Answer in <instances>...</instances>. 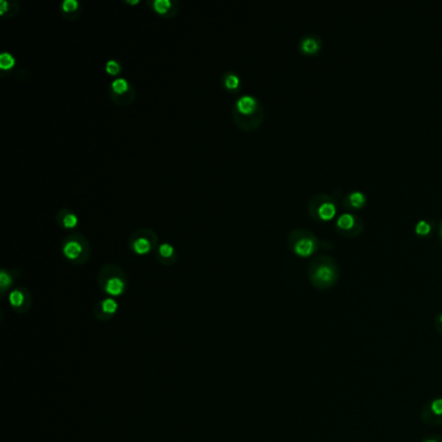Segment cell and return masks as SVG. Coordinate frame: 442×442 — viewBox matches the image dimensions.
I'll list each match as a JSON object with an SVG mask.
<instances>
[{
	"label": "cell",
	"instance_id": "obj_1",
	"mask_svg": "<svg viewBox=\"0 0 442 442\" xmlns=\"http://www.w3.org/2000/svg\"><path fill=\"white\" fill-rule=\"evenodd\" d=\"M314 279H315L318 283H320V284H327V285L332 284V283L336 280L335 267L331 265H327V263L319 265L315 270Z\"/></svg>",
	"mask_w": 442,
	"mask_h": 442
},
{
	"label": "cell",
	"instance_id": "obj_2",
	"mask_svg": "<svg viewBox=\"0 0 442 442\" xmlns=\"http://www.w3.org/2000/svg\"><path fill=\"white\" fill-rule=\"evenodd\" d=\"M315 246L316 243L314 237H301L294 244V250H296L297 254L305 257L310 256L315 250Z\"/></svg>",
	"mask_w": 442,
	"mask_h": 442
},
{
	"label": "cell",
	"instance_id": "obj_3",
	"mask_svg": "<svg viewBox=\"0 0 442 442\" xmlns=\"http://www.w3.org/2000/svg\"><path fill=\"white\" fill-rule=\"evenodd\" d=\"M336 212H337V208L332 201L322 202L318 208V214L322 219H332L336 215Z\"/></svg>",
	"mask_w": 442,
	"mask_h": 442
},
{
	"label": "cell",
	"instance_id": "obj_4",
	"mask_svg": "<svg viewBox=\"0 0 442 442\" xmlns=\"http://www.w3.org/2000/svg\"><path fill=\"white\" fill-rule=\"evenodd\" d=\"M301 48L306 54H315L320 48L319 39L315 38V37H306L301 42Z\"/></svg>",
	"mask_w": 442,
	"mask_h": 442
},
{
	"label": "cell",
	"instance_id": "obj_5",
	"mask_svg": "<svg viewBox=\"0 0 442 442\" xmlns=\"http://www.w3.org/2000/svg\"><path fill=\"white\" fill-rule=\"evenodd\" d=\"M123 288H125L123 281L118 278L109 279L107 281V284H105V291L112 294V296H120L123 292Z\"/></svg>",
	"mask_w": 442,
	"mask_h": 442
},
{
	"label": "cell",
	"instance_id": "obj_6",
	"mask_svg": "<svg viewBox=\"0 0 442 442\" xmlns=\"http://www.w3.org/2000/svg\"><path fill=\"white\" fill-rule=\"evenodd\" d=\"M256 99L253 98V96L249 95H245L243 98L239 99L237 101V108L240 109V112L243 113H252L254 111V108H256Z\"/></svg>",
	"mask_w": 442,
	"mask_h": 442
},
{
	"label": "cell",
	"instance_id": "obj_7",
	"mask_svg": "<svg viewBox=\"0 0 442 442\" xmlns=\"http://www.w3.org/2000/svg\"><path fill=\"white\" fill-rule=\"evenodd\" d=\"M82 252V246L81 244L77 243L74 240H70L68 241L65 245H64V253H65V256L69 257V258H77V257L81 254Z\"/></svg>",
	"mask_w": 442,
	"mask_h": 442
},
{
	"label": "cell",
	"instance_id": "obj_8",
	"mask_svg": "<svg viewBox=\"0 0 442 442\" xmlns=\"http://www.w3.org/2000/svg\"><path fill=\"white\" fill-rule=\"evenodd\" d=\"M355 224V217L351 213H342L337 218V226L342 230H350Z\"/></svg>",
	"mask_w": 442,
	"mask_h": 442
},
{
	"label": "cell",
	"instance_id": "obj_9",
	"mask_svg": "<svg viewBox=\"0 0 442 442\" xmlns=\"http://www.w3.org/2000/svg\"><path fill=\"white\" fill-rule=\"evenodd\" d=\"M349 202H350V205L354 206V208H360V206H363L366 204V196L360 191H353L349 195Z\"/></svg>",
	"mask_w": 442,
	"mask_h": 442
},
{
	"label": "cell",
	"instance_id": "obj_10",
	"mask_svg": "<svg viewBox=\"0 0 442 442\" xmlns=\"http://www.w3.org/2000/svg\"><path fill=\"white\" fill-rule=\"evenodd\" d=\"M134 249L136 253L143 254V253H147L151 249V243H149L147 239H138V240L134 243Z\"/></svg>",
	"mask_w": 442,
	"mask_h": 442
},
{
	"label": "cell",
	"instance_id": "obj_11",
	"mask_svg": "<svg viewBox=\"0 0 442 442\" xmlns=\"http://www.w3.org/2000/svg\"><path fill=\"white\" fill-rule=\"evenodd\" d=\"M15 64V57L12 56L8 52H3L0 55V68L2 69H10L11 67H13Z\"/></svg>",
	"mask_w": 442,
	"mask_h": 442
},
{
	"label": "cell",
	"instance_id": "obj_12",
	"mask_svg": "<svg viewBox=\"0 0 442 442\" xmlns=\"http://www.w3.org/2000/svg\"><path fill=\"white\" fill-rule=\"evenodd\" d=\"M24 300H25V297H24L23 292L21 291H13L12 293L10 294V302L13 307L21 306L24 303Z\"/></svg>",
	"mask_w": 442,
	"mask_h": 442
},
{
	"label": "cell",
	"instance_id": "obj_13",
	"mask_svg": "<svg viewBox=\"0 0 442 442\" xmlns=\"http://www.w3.org/2000/svg\"><path fill=\"white\" fill-rule=\"evenodd\" d=\"M101 309L103 311L107 314H113L116 313V310H117V302L112 298H107L101 302Z\"/></svg>",
	"mask_w": 442,
	"mask_h": 442
},
{
	"label": "cell",
	"instance_id": "obj_14",
	"mask_svg": "<svg viewBox=\"0 0 442 442\" xmlns=\"http://www.w3.org/2000/svg\"><path fill=\"white\" fill-rule=\"evenodd\" d=\"M112 87L116 92H123L129 89V83L125 78H117L112 82Z\"/></svg>",
	"mask_w": 442,
	"mask_h": 442
},
{
	"label": "cell",
	"instance_id": "obj_15",
	"mask_svg": "<svg viewBox=\"0 0 442 442\" xmlns=\"http://www.w3.org/2000/svg\"><path fill=\"white\" fill-rule=\"evenodd\" d=\"M416 232L417 234H420V235H426V234H429V231H430V223L428 221H425V219H421V221H419L416 223Z\"/></svg>",
	"mask_w": 442,
	"mask_h": 442
},
{
	"label": "cell",
	"instance_id": "obj_16",
	"mask_svg": "<svg viewBox=\"0 0 442 442\" xmlns=\"http://www.w3.org/2000/svg\"><path fill=\"white\" fill-rule=\"evenodd\" d=\"M171 7L170 0H156L155 2V8L157 12L164 13L169 10Z\"/></svg>",
	"mask_w": 442,
	"mask_h": 442
},
{
	"label": "cell",
	"instance_id": "obj_17",
	"mask_svg": "<svg viewBox=\"0 0 442 442\" xmlns=\"http://www.w3.org/2000/svg\"><path fill=\"white\" fill-rule=\"evenodd\" d=\"M226 86H227L228 89H236L237 86H239V78L235 74H230L226 78Z\"/></svg>",
	"mask_w": 442,
	"mask_h": 442
},
{
	"label": "cell",
	"instance_id": "obj_18",
	"mask_svg": "<svg viewBox=\"0 0 442 442\" xmlns=\"http://www.w3.org/2000/svg\"><path fill=\"white\" fill-rule=\"evenodd\" d=\"M120 70V65L116 60H109L107 63V72L111 74H117Z\"/></svg>",
	"mask_w": 442,
	"mask_h": 442
},
{
	"label": "cell",
	"instance_id": "obj_19",
	"mask_svg": "<svg viewBox=\"0 0 442 442\" xmlns=\"http://www.w3.org/2000/svg\"><path fill=\"white\" fill-rule=\"evenodd\" d=\"M77 221H78V218H77L76 214H67L65 218H64V224L67 227H74L77 224Z\"/></svg>",
	"mask_w": 442,
	"mask_h": 442
},
{
	"label": "cell",
	"instance_id": "obj_20",
	"mask_svg": "<svg viewBox=\"0 0 442 442\" xmlns=\"http://www.w3.org/2000/svg\"><path fill=\"white\" fill-rule=\"evenodd\" d=\"M173 252H174V249H173V246L170 245V244H162L161 246H160V253H161V256H164V257H170L171 254H173Z\"/></svg>",
	"mask_w": 442,
	"mask_h": 442
},
{
	"label": "cell",
	"instance_id": "obj_21",
	"mask_svg": "<svg viewBox=\"0 0 442 442\" xmlns=\"http://www.w3.org/2000/svg\"><path fill=\"white\" fill-rule=\"evenodd\" d=\"M432 411L433 414H436L437 416H442V399H436L433 402Z\"/></svg>",
	"mask_w": 442,
	"mask_h": 442
},
{
	"label": "cell",
	"instance_id": "obj_22",
	"mask_svg": "<svg viewBox=\"0 0 442 442\" xmlns=\"http://www.w3.org/2000/svg\"><path fill=\"white\" fill-rule=\"evenodd\" d=\"M63 7L65 11H74L78 7V2L77 0H65Z\"/></svg>",
	"mask_w": 442,
	"mask_h": 442
},
{
	"label": "cell",
	"instance_id": "obj_23",
	"mask_svg": "<svg viewBox=\"0 0 442 442\" xmlns=\"http://www.w3.org/2000/svg\"><path fill=\"white\" fill-rule=\"evenodd\" d=\"M11 283V278L10 276H8V275H7V272L6 271H2V274H0V284H2V288H6L7 285L10 284Z\"/></svg>",
	"mask_w": 442,
	"mask_h": 442
},
{
	"label": "cell",
	"instance_id": "obj_24",
	"mask_svg": "<svg viewBox=\"0 0 442 442\" xmlns=\"http://www.w3.org/2000/svg\"><path fill=\"white\" fill-rule=\"evenodd\" d=\"M6 10H7V2L6 0H2V2H0V12L2 13L6 12Z\"/></svg>",
	"mask_w": 442,
	"mask_h": 442
},
{
	"label": "cell",
	"instance_id": "obj_25",
	"mask_svg": "<svg viewBox=\"0 0 442 442\" xmlns=\"http://www.w3.org/2000/svg\"><path fill=\"white\" fill-rule=\"evenodd\" d=\"M439 235L442 236V222H441V228H439Z\"/></svg>",
	"mask_w": 442,
	"mask_h": 442
},
{
	"label": "cell",
	"instance_id": "obj_26",
	"mask_svg": "<svg viewBox=\"0 0 442 442\" xmlns=\"http://www.w3.org/2000/svg\"><path fill=\"white\" fill-rule=\"evenodd\" d=\"M425 442H436V441H433V439H429V441H425Z\"/></svg>",
	"mask_w": 442,
	"mask_h": 442
},
{
	"label": "cell",
	"instance_id": "obj_27",
	"mask_svg": "<svg viewBox=\"0 0 442 442\" xmlns=\"http://www.w3.org/2000/svg\"><path fill=\"white\" fill-rule=\"evenodd\" d=\"M441 322H442V315H441Z\"/></svg>",
	"mask_w": 442,
	"mask_h": 442
}]
</instances>
